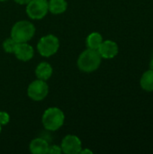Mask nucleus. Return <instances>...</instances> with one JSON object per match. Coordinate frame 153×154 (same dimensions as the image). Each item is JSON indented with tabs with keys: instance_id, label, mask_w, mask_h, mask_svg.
Segmentation results:
<instances>
[{
	"instance_id": "nucleus-1",
	"label": "nucleus",
	"mask_w": 153,
	"mask_h": 154,
	"mask_svg": "<svg viewBox=\"0 0 153 154\" xmlns=\"http://www.w3.org/2000/svg\"><path fill=\"white\" fill-rule=\"evenodd\" d=\"M101 60L102 57L97 50L87 48L79 55L78 59V67L83 72H93L99 68Z\"/></svg>"
},
{
	"instance_id": "nucleus-2",
	"label": "nucleus",
	"mask_w": 153,
	"mask_h": 154,
	"mask_svg": "<svg viewBox=\"0 0 153 154\" xmlns=\"http://www.w3.org/2000/svg\"><path fill=\"white\" fill-rule=\"evenodd\" d=\"M64 121V113L58 107H50L46 109L41 118L44 128L49 131H57L63 125Z\"/></svg>"
},
{
	"instance_id": "nucleus-3",
	"label": "nucleus",
	"mask_w": 153,
	"mask_h": 154,
	"mask_svg": "<svg viewBox=\"0 0 153 154\" xmlns=\"http://www.w3.org/2000/svg\"><path fill=\"white\" fill-rule=\"evenodd\" d=\"M35 33V26L28 21H19L11 29V38L18 42H29Z\"/></svg>"
},
{
	"instance_id": "nucleus-4",
	"label": "nucleus",
	"mask_w": 153,
	"mask_h": 154,
	"mask_svg": "<svg viewBox=\"0 0 153 154\" xmlns=\"http://www.w3.org/2000/svg\"><path fill=\"white\" fill-rule=\"evenodd\" d=\"M60 48V41L53 34H48L41 37L37 43V50L42 57H50L54 55Z\"/></svg>"
},
{
	"instance_id": "nucleus-5",
	"label": "nucleus",
	"mask_w": 153,
	"mask_h": 154,
	"mask_svg": "<svg viewBox=\"0 0 153 154\" xmlns=\"http://www.w3.org/2000/svg\"><path fill=\"white\" fill-rule=\"evenodd\" d=\"M49 12L47 0H31L26 5V14L33 20L42 19Z\"/></svg>"
},
{
	"instance_id": "nucleus-6",
	"label": "nucleus",
	"mask_w": 153,
	"mask_h": 154,
	"mask_svg": "<svg viewBox=\"0 0 153 154\" xmlns=\"http://www.w3.org/2000/svg\"><path fill=\"white\" fill-rule=\"evenodd\" d=\"M49 92V87L44 80L36 79L32 81L28 88H27V95L28 97L34 100V101H41L44 99Z\"/></svg>"
},
{
	"instance_id": "nucleus-7",
	"label": "nucleus",
	"mask_w": 153,
	"mask_h": 154,
	"mask_svg": "<svg viewBox=\"0 0 153 154\" xmlns=\"http://www.w3.org/2000/svg\"><path fill=\"white\" fill-rule=\"evenodd\" d=\"M60 147L64 153L77 154L79 153L82 149V143L78 136L69 134L63 138Z\"/></svg>"
},
{
	"instance_id": "nucleus-8",
	"label": "nucleus",
	"mask_w": 153,
	"mask_h": 154,
	"mask_svg": "<svg viewBox=\"0 0 153 154\" xmlns=\"http://www.w3.org/2000/svg\"><path fill=\"white\" fill-rule=\"evenodd\" d=\"M97 51L99 52L100 56L103 59H113L115 58L119 51L118 45L115 42L111 40L103 41L100 46L97 49Z\"/></svg>"
},
{
	"instance_id": "nucleus-9",
	"label": "nucleus",
	"mask_w": 153,
	"mask_h": 154,
	"mask_svg": "<svg viewBox=\"0 0 153 154\" xmlns=\"http://www.w3.org/2000/svg\"><path fill=\"white\" fill-rule=\"evenodd\" d=\"M14 54L19 60L28 61L32 59L34 50L27 42H18L14 48Z\"/></svg>"
},
{
	"instance_id": "nucleus-10",
	"label": "nucleus",
	"mask_w": 153,
	"mask_h": 154,
	"mask_svg": "<svg viewBox=\"0 0 153 154\" xmlns=\"http://www.w3.org/2000/svg\"><path fill=\"white\" fill-rule=\"evenodd\" d=\"M30 152L33 154L48 153L49 143L43 138H35L30 143Z\"/></svg>"
},
{
	"instance_id": "nucleus-11",
	"label": "nucleus",
	"mask_w": 153,
	"mask_h": 154,
	"mask_svg": "<svg viewBox=\"0 0 153 154\" xmlns=\"http://www.w3.org/2000/svg\"><path fill=\"white\" fill-rule=\"evenodd\" d=\"M53 69L50 64L48 62H41L35 69V75L38 79L48 80L52 75Z\"/></svg>"
},
{
	"instance_id": "nucleus-12",
	"label": "nucleus",
	"mask_w": 153,
	"mask_h": 154,
	"mask_svg": "<svg viewBox=\"0 0 153 154\" xmlns=\"http://www.w3.org/2000/svg\"><path fill=\"white\" fill-rule=\"evenodd\" d=\"M49 11L53 14H60L67 10L68 3L66 0H50L48 1Z\"/></svg>"
},
{
	"instance_id": "nucleus-13",
	"label": "nucleus",
	"mask_w": 153,
	"mask_h": 154,
	"mask_svg": "<svg viewBox=\"0 0 153 154\" xmlns=\"http://www.w3.org/2000/svg\"><path fill=\"white\" fill-rule=\"evenodd\" d=\"M140 85L144 91L152 92L153 91V70L149 69L145 71L141 78Z\"/></svg>"
},
{
	"instance_id": "nucleus-14",
	"label": "nucleus",
	"mask_w": 153,
	"mask_h": 154,
	"mask_svg": "<svg viewBox=\"0 0 153 154\" xmlns=\"http://www.w3.org/2000/svg\"><path fill=\"white\" fill-rule=\"evenodd\" d=\"M102 42H103V36L99 32H91L87 37L86 43L88 49L97 50L100 44L102 43Z\"/></svg>"
},
{
	"instance_id": "nucleus-15",
	"label": "nucleus",
	"mask_w": 153,
	"mask_h": 154,
	"mask_svg": "<svg viewBox=\"0 0 153 154\" xmlns=\"http://www.w3.org/2000/svg\"><path fill=\"white\" fill-rule=\"evenodd\" d=\"M16 44L17 42L14 40H13L12 38H7L3 42V49L6 53H14Z\"/></svg>"
},
{
	"instance_id": "nucleus-16",
	"label": "nucleus",
	"mask_w": 153,
	"mask_h": 154,
	"mask_svg": "<svg viewBox=\"0 0 153 154\" xmlns=\"http://www.w3.org/2000/svg\"><path fill=\"white\" fill-rule=\"evenodd\" d=\"M10 121V116L4 111H0V125H5L9 123Z\"/></svg>"
},
{
	"instance_id": "nucleus-17",
	"label": "nucleus",
	"mask_w": 153,
	"mask_h": 154,
	"mask_svg": "<svg viewBox=\"0 0 153 154\" xmlns=\"http://www.w3.org/2000/svg\"><path fill=\"white\" fill-rule=\"evenodd\" d=\"M62 152L61 147L58 146V145H49V149H48V153L50 154H60Z\"/></svg>"
},
{
	"instance_id": "nucleus-18",
	"label": "nucleus",
	"mask_w": 153,
	"mask_h": 154,
	"mask_svg": "<svg viewBox=\"0 0 153 154\" xmlns=\"http://www.w3.org/2000/svg\"><path fill=\"white\" fill-rule=\"evenodd\" d=\"M19 5H27L31 0H14Z\"/></svg>"
},
{
	"instance_id": "nucleus-19",
	"label": "nucleus",
	"mask_w": 153,
	"mask_h": 154,
	"mask_svg": "<svg viewBox=\"0 0 153 154\" xmlns=\"http://www.w3.org/2000/svg\"><path fill=\"white\" fill-rule=\"evenodd\" d=\"M79 153H92V152H91V151H89V150H87V149H86V150H82V149H81V151H80V152H79Z\"/></svg>"
},
{
	"instance_id": "nucleus-20",
	"label": "nucleus",
	"mask_w": 153,
	"mask_h": 154,
	"mask_svg": "<svg viewBox=\"0 0 153 154\" xmlns=\"http://www.w3.org/2000/svg\"><path fill=\"white\" fill-rule=\"evenodd\" d=\"M150 68H151V69H152L153 70V56H152V58H151V62H150Z\"/></svg>"
},
{
	"instance_id": "nucleus-21",
	"label": "nucleus",
	"mask_w": 153,
	"mask_h": 154,
	"mask_svg": "<svg viewBox=\"0 0 153 154\" xmlns=\"http://www.w3.org/2000/svg\"><path fill=\"white\" fill-rule=\"evenodd\" d=\"M1 131H2V125H0V134H1Z\"/></svg>"
},
{
	"instance_id": "nucleus-22",
	"label": "nucleus",
	"mask_w": 153,
	"mask_h": 154,
	"mask_svg": "<svg viewBox=\"0 0 153 154\" xmlns=\"http://www.w3.org/2000/svg\"><path fill=\"white\" fill-rule=\"evenodd\" d=\"M5 1H6V0H0V2H5Z\"/></svg>"
}]
</instances>
